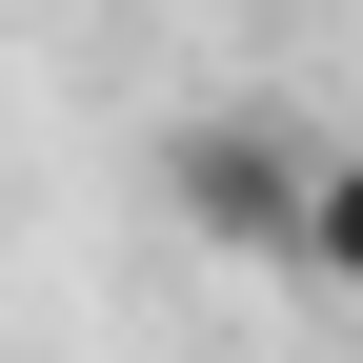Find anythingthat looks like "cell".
<instances>
[{
  "label": "cell",
  "instance_id": "6da1fadb",
  "mask_svg": "<svg viewBox=\"0 0 363 363\" xmlns=\"http://www.w3.org/2000/svg\"><path fill=\"white\" fill-rule=\"evenodd\" d=\"M303 162H323V142H283V121L202 101V121L162 142V202H182V242H222V262H283V222H303Z\"/></svg>",
  "mask_w": 363,
  "mask_h": 363
},
{
  "label": "cell",
  "instance_id": "7a4b0ae2",
  "mask_svg": "<svg viewBox=\"0 0 363 363\" xmlns=\"http://www.w3.org/2000/svg\"><path fill=\"white\" fill-rule=\"evenodd\" d=\"M283 283L303 303H363V142L303 162V222H283Z\"/></svg>",
  "mask_w": 363,
  "mask_h": 363
}]
</instances>
